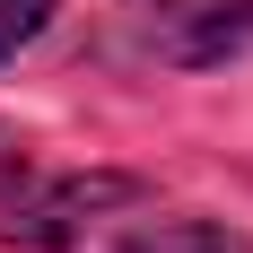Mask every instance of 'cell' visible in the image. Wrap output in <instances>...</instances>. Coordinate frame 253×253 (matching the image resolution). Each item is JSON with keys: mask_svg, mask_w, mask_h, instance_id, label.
I'll return each mask as SVG.
<instances>
[{"mask_svg": "<svg viewBox=\"0 0 253 253\" xmlns=\"http://www.w3.org/2000/svg\"><path fill=\"white\" fill-rule=\"evenodd\" d=\"M44 26H52V0H0V61H18Z\"/></svg>", "mask_w": 253, "mask_h": 253, "instance_id": "4", "label": "cell"}, {"mask_svg": "<svg viewBox=\"0 0 253 253\" xmlns=\"http://www.w3.org/2000/svg\"><path fill=\"white\" fill-rule=\"evenodd\" d=\"M123 210H140L131 175H52L35 157V140H18L0 123V245L61 253V245H87L96 227H114Z\"/></svg>", "mask_w": 253, "mask_h": 253, "instance_id": "1", "label": "cell"}, {"mask_svg": "<svg viewBox=\"0 0 253 253\" xmlns=\"http://www.w3.org/2000/svg\"><path fill=\"white\" fill-rule=\"evenodd\" d=\"M140 44L175 70H210V61L253 44V0H149Z\"/></svg>", "mask_w": 253, "mask_h": 253, "instance_id": "2", "label": "cell"}, {"mask_svg": "<svg viewBox=\"0 0 253 253\" xmlns=\"http://www.w3.org/2000/svg\"><path fill=\"white\" fill-rule=\"evenodd\" d=\"M123 253H253L236 227L218 218H192V210H140V218H114Z\"/></svg>", "mask_w": 253, "mask_h": 253, "instance_id": "3", "label": "cell"}]
</instances>
